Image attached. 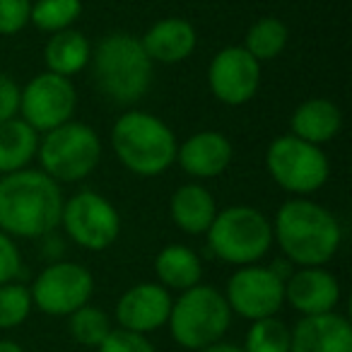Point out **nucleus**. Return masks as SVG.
<instances>
[{
	"label": "nucleus",
	"mask_w": 352,
	"mask_h": 352,
	"mask_svg": "<svg viewBox=\"0 0 352 352\" xmlns=\"http://www.w3.org/2000/svg\"><path fill=\"white\" fill-rule=\"evenodd\" d=\"M208 87L217 102L244 107L261 87V63L244 46H225L208 65Z\"/></svg>",
	"instance_id": "13"
},
{
	"label": "nucleus",
	"mask_w": 352,
	"mask_h": 352,
	"mask_svg": "<svg viewBox=\"0 0 352 352\" xmlns=\"http://www.w3.org/2000/svg\"><path fill=\"white\" fill-rule=\"evenodd\" d=\"M32 0H0V34L15 36L30 25Z\"/></svg>",
	"instance_id": "29"
},
{
	"label": "nucleus",
	"mask_w": 352,
	"mask_h": 352,
	"mask_svg": "<svg viewBox=\"0 0 352 352\" xmlns=\"http://www.w3.org/2000/svg\"><path fill=\"white\" fill-rule=\"evenodd\" d=\"M289 338H292V328L278 316L258 318V321H251L244 352H289Z\"/></svg>",
	"instance_id": "27"
},
{
	"label": "nucleus",
	"mask_w": 352,
	"mask_h": 352,
	"mask_svg": "<svg viewBox=\"0 0 352 352\" xmlns=\"http://www.w3.org/2000/svg\"><path fill=\"white\" fill-rule=\"evenodd\" d=\"M234 157L230 138L220 131H201L188 135L176 150V162L191 179H215L225 174Z\"/></svg>",
	"instance_id": "16"
},
{
	"label": "nucleus",
	"mask_w": 352,
	"mask_h": 352,
	"mask_svg": "<svg viewBox=\"0 0 352 352\" xmlns=\"http://www.w3.org/2000/svg\"><path fill=\"white\" fill-rule=\"evenodd\" d=\"M97 350L99 352H157L155 345L147 340V336L123 331V328H113Z\"/></svg>",
	"instance_id": "30"
},
{
	"label": "nucleus",
	"mask_w": 352,
	"mask_h": 352,
	"mask_svg": "<svg viewBox=\"0 0 352 352\" xmlns=\"http://www.w3.org/2000/svg\"><path fill=\"white\" fill-rule=\"evenodd\" d=\"M39 150V133L20 116L0 123V176L27 169Z\"/></svg>",
	"instance_id": "23"
},
{
	"label": "nucleus",
	"mask_w": 352,
	"mask_h": 352,
	"mask_svg": "<svg viewBox=\"0 0 352 352\" xmlns=\"http://www.w3.org/2000/svg\"><path fill=\"white\" fill-rule=\"evenodd\" d=\"M171 222L186 234H206L217 215V203L203 184L191 182L179 186L169 201Z\"/></svg>",
	"instance_id": "19"
},
{
	"label": "nucleus",
	"mask_w": 352,
	"mask_h": 352,
	"mask_svg": "<svg viewBox=\"0 0 352 352\" xmlns=\"http://www.w3.org/2000/svg\"><path fill=\"white\" fill-rule=\"evenodd\" d=\"M198 352H244V347H239V345H232V342H212V345H208V347H203V350H198Z\"/></svg>",
	"instance_id": "33"
},
{
	"label": "nucleus",
	"mask_w": 352,
	"mask_h": 352,
	"mask_svg": "<svg viewBox=\"0 0 352 352\" xmlns=\"http://www.w3.org/2000/svg\"><path fill=\"white\" fill-rule=\"evenodd\" d=\"M78 109V92L70 78L56 73H39L20 89V118L36 133H49L73 121Z\"/></svg>",
	"instance_id": "11"
},
{
	"label": "nucleus",
	"mask_w": 352,
	"mask_h": 352,
	"mask_svg": "<svg viewBox=\"0 0 352 352\" xmlns=\"http://www.w3.org/2000/svg\"><path fill=\"white\" fill-rule=\"evenodd\" d=\"M212 256L230 265H254L273 249V222L251 206H230L217 210L206 232Z\"/></svg>",
	"instance_id": "6"
},
{
	"label": "nucleus",
	"mask_w": 352,
	"mask_h": 352,
	"mask_svg": "<svg viewBox=\"0 0 352 352\" xmlns=\"http://www.w3.org/2000/svg\"><path fill=\"white\" fill-rule=\"evenodd\" d=\"M111 147L116 160L135 176H160L176 162L174 131L155 113L131 109L121 113L111 128Z\"/></svg>",
	"instance_id": "4"
},
{
	"label": "nucleus",
	"mask_w": 352,
	"mask_h": 352,
	"mask_svg": "<svg viewBox=\"0 0 352 352\" xmlns=\"http://www.w3.org/2000/svg\"><path fill=\"white\" fill-rule=\"evenodd\" d=\"M289 41V30L280 17H261L246 30L244 49L254 56L258 63L275 60L285 51Z\"/></svg>",
	"instance_id": "24"
},
{
	"label": "nucleus",
	"mask_w": 352,
	"mask_h": 352,
	"mask_svg": "<svg viewBox=\"0 0 352 352\" xmlns=\"http://www.w3.org/2000/svg\"><path fill=\"white\" fill-rule=\"evenodd\" d=\"M155 275L157 283L171 292H184L196 285H201L203 263L191 246L169 244L157 254L155 258Z\"/></svg>",
	"instance_id": "21"
},
{
	"label": "nucleus",
	"mask_w": 352,
	"mask_h": 352,
	"mask_svg": "<svg viewBox=\"0 0 352 352\" xmlns=\"http://www.w3.org/2000/svg\"><path fill=\"white\" fill-rule=\"evenodd\" d=\"M285 302L299 316L336 311L340 302V283L326 265H307L289 273L285 280Z\"/></svg>",
	"instance_id": "15"
},
{
	"label": "nucleus",
	"mask_w": 352,
	"mask_h": 352,
	"mask_svg": "<svg viewBox=\"0 0 352 352\" xmlns=\"http://www.w3.org/2000/svg\"><path fill=\"white\" fill-rule=\"evenodd\" d=\"M0 352H25V350L15 340H0Z\"/></svg>",
	"instance_id": "34"
},
{
	"label": "nucleus",
	"mask_w": 352,
	"mask_h": 352,
	"mask_svg": "<svg viewBox=\"0 0 352 352\" xmlns=\"http://www.w3.org/2000/svg\"><path fill=\"white\" fill-rule=\"evenodd\" d=\"M171 294L160 283H138L128 287L116 302V321L118 328L133 333L160 331L166 326L171 311Z\"/></svg>",
	"instance_id": "14"
},
{
	"label": "nucleus",
	"mask_w": 352,
	"mask_h": 352,
	"mask_svg": "<svg viewBox=\"0 0 352 352\" xmlns=\"http://www.w3.org/2000/svg\"><path fill=\"white\" fill-rule=\"evenodd\" d=\"M166 326L174 342L198 352L227 336L232 326V309L217 287L196 285L191 289H184L179 299L171 302Z\"/></svg>",
	"instance_id": "5"
},
{
	"label": "nucleus",
	"mask_w": 352,
	"mask_h": 352,
	"mask_svg": "<svg viewBox=\"0 0 352 352\" xmlns=\"http://www.w3.org/2000/svg\"><path fill=\"white\" fill-rule=\"evenodd\" d=\"M265 169L283 191L292 196H309L326 186L331 162L318 145L297 135H280L265 150Z\"/></svg>",
	"instance_id": "8"
},
{
	"label": "nucleus",
	"mask_w": 352,
	"mask_h": 352,
	"mask_svg": "<svg viewBox=\"0 0 352 352\" xmlns=\"http://www.w3.org/2000/svg\"><path fill=\"white\" fill-rule=\"evenodd\" d=\"M30 292L34 307L46 316H70L89 304L94 294V278L82 263L58 261L36 275Z\"/></svg>",
	"instance_id": "10"
},
{
	"label": "nucleus",
	"mask_w": 352,
	"mask_h": 352,
	"mask_svg": "<svg viewBox=\"0 0 352 352\" xmlns=\"http://www.w3.org/2000/svg\"><path fill=\"white\" fill-rule=\"evenodd\" d=\"M89 58H92L89 39L73 27L51 34V39L44 46L46 70L63 75V78H73V75L82 73L89 65Z\"/></svg>",
	"instance_id": "22"
},
{
	"label": "nucleus",
	"mask_w": 352,
	"mask_h": 352,
	"mask_svg": "<svg viewBox=\"0 0 352 352\" xmlns=\"http://www.w3.org/2000/svg\"><path fill=\"white\" fill-rule=\"evenodd\" d=\"M225 299L232 314L258 321V318L278 316L285 304V280L265 265H241L227 280Z\"/></svg>",
	"instance_id": "12"
},
{
	"label": "nucleus",
	"mask_w": 352,
	"mask_h": 352,
	"mask_svg": "<svg viewBox=\"0 0 352 352\" xmlns=\"http://www.w3.org/2000/svg\"><path fill=\"white\" fill-rule=\"evenodd\" d=\"M36 160L41 171L56 184H78L87 179L102 162V140L82 121H68L39 138Z\"/></svg>",
	"instance_id": "7"
},
{
	"label": "nucleus",
	"mask_w": 352,
	"mask_h": 352,
	"mask_svg": "<svg viewBox=\"0 0 352 352\" xmlns=\"http://www.w3.org/2000/svg\"><path fill=\"white\" fill-rule=\"evenodd\" d=\"M60 184L39 169L0 176V230L12 239H41L60 227Z\"/></svg>",
	"instance_id": "1"
},
{
	"label": "nucleus",
	"mask_w": 352,
	"mask_h": 352,
	"mask_svg": "<svg viewBox=\"0 0 352 352\" xmlns=\"http://www.w3.org/2000/svg\"><path fill=\"white\" fill-rule=\"evenodd\" d=\"M68 331L78 345L99 347L107 340L109 333L113 331V323L104 309L85 304V307H80L78 311H73L68 316Z\"/></svg>",
	"instance_id": "26"
},
{
	"label": "nucleus",
	"mask_w": 352,
	"mask_h": 352,
	"mask_svg": "<svg viewBox=\"0 0 352 352\" xmlns=\"http://www.w3.org/2000/svg\"><path fill=\"white\" fill-rule=\"evenodd\" d=\"M22 273V256L15 239L0 230V285L12 283Z\"/></svg>",
	"instance_id": "31"
},
{
	"label": "nucleus",
	"mask_w": 352,
	"mask_h": 352,
	"mask_svg": "<svg viewBox=\"0 0 352 352\" xmlns=\"http://www.w3.org/2000/svg\"><path fill=\"white\" fill-rule=\"evenodd\" d=\"M65 234L87 251H104L121 234V215L109 198L97 191H80L63 203L60 215Z\"/></svg>",
	"instance_id": "9"
},
{
	"label": "nucleus",
	"mask_w": 352,
	"mask_h": 352,
	"mask_svg": "<svg viewBox=\"0 0 352 352\" xmlns=\"http://www.w3.org/2000/svg\"><path fill=\"white\" fill-rule=\"evenodd\" d=\"M289 128H292V135L321 147L340 133L342 113L331 99L314 97L294 109L292 118H289Z\"/></svg>",
	"instance_id": "20"
},
{
	"label": "nucleus",
	"mask_w": 352,
	"mask_h": 352,
	"mask_svg": "<svg viewBox=\"0 0 352 352\" xmlns=\"http://www.w3.org/2000/svg\"><path fill=\"white\" fill-rule=\"evenodd\" d=\"M97 89L116 107H133L147 94L155 63L147 58L140 36L128 32L107 34L92 49L89 58Z\"/></svg>",
	"instance_id": "3"
},
{
	"label": "nucleus",
	"mask_w": 352,
	"mask_h": 352,
	"mask_svg": "<svg viewBox=\"0 0 352 352\" xmlns=\"http://www.w3.org/2000/svg\"><path fill=\"white\" fill-rule=\"evenodd\" d=\"M140 44L152 63L176 65L196 51L198 32L184 17H164L142 34Z\"/></svg>",
	"instance_id": "18"
},
{
	"label": "nucleus",
	"mask_w": 352,
	"mask_h": 352,
	"mask_svg": "<svg viewBox=\"0 0 352 352\" xmlns=\"http://www.w3.org/2000/svg\"><path fill=\"white\" fill-rule=\"evenodd\" d=\"M289 352H352V326L342 314L302 316L292 328Z\"/></svg>",
	"instance_id": "17"
},
{
	"label": "nucleus",
	"mask_w": 352,
	"mask_h": 352,
	"mask_svg": "<svg viewBox=\"0 0 352 352\" xmlns=\"http://www.w3.org/2000/svg\"><path fill=\"white\" fill-rule=\"evenodd\" d=\"M273 241L297 268L326 265L340 249L342 230L328 208L297 196L280 206L273 220Z\"/></svg>",
	"instance_id": "2"
},
{
	"label": "nucleus",
	"mask_w": 352,
	"mask_h": 352,
	"mask_svg": "<svg viewBox=\"0 0 352 352\" xmlns=\"http://www.w3.org/2000/svg\"><path fill=\"white\" fill-rule=\"evenodd\" d=\"M34 302L27 285L20 283H6L0 285V331H10L17 328L30 318Z\"/></svg>",
	"instance_id": "28"
},
{
	"label": "nucleus",
	"mask_w": 352,
	"mask_h": 352,
	"mask_svg": "<svg viewBox=\"0 0 352 352\" xmlns=\"http://www.w3.org/2000/svg\"><path fill=\"white\" fill-rule=\"evenodd\" d=\"M80 15H82V0H32L30 25L46 34H56L70 30Z\"/></svg>",
	"instance_id": "25"
},
{
	"label": "nucleus",
	"mask_w": 352,
	"mask_h": 352,
	"mask_svg": "<svg viewBox=\"0 0 352 352\" xmlns=\"http://www.w3.org/2000/svg\"><path fill=\"white\" fill-rule=\"evenodd\" d=\"M20 89L10 75L0 73V123L20 113Z\"/></svg>",
	"instance_id": "32"
}]
</instances>
